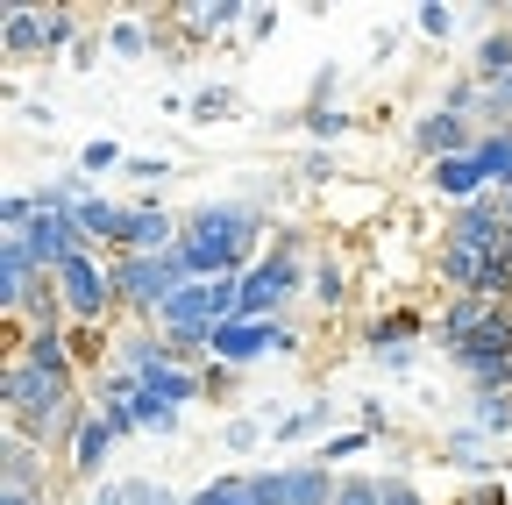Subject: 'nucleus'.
<instances>
[{"instance_id": "nucleus-28", "label": "nucleus", "mask_w": 512, "mask_h": 505, "mask_svg": "<svg viewBox=\"0 0 512 505\" xmlns=\"http://www.w3.org/2000/svg\"><path fill=\"white\" fill-rule=\"evenodd\" d=\"M150 43H157V22H143V15L107 22V57H150Z\"/></svg>"}, {"instance_id": "nucleus-30", "label": "nucleus", "mask_w": 512, "mask_h": 505, "mask_svg": "<svg viewBox=\"0 0 512 505\" xmlns=\"http://www.w3.org/2000/svg\"><path fill=\"white\" fill-rule=\"evenodd\" d=\"M185 505H256V491H249V470H228V477H207L200 491H192Z\"/></svg>"}, {"instance_id": "nucleus-1", "label": "nucleus", "mask_w": 512, "mask_h": 505, "mask_svg": "<svg viewBox=\"0 0 512 505\" xmlns=\"http://www.w3.org/2000/svg\"><path fill=\"white\" fill-rule=\"evenodd\" d=\"M264 207L256 200H200L192 214H178V257L192 278H242L264 257Z\"/></svg>"}, {"instance_id": "nucleus-5", "label": "nucleus", "mask_w": 512, "mask_h": 505, "mask_svg": "<svg viewBox=\"0 0 512 505\" xmlns=\"http://www.w3.org/2000/svg\"><path fill=\"white\" fill-rule=\"evenodd\" d=\"M50 278H57V299H64V313H72L79 328H107L114 313H121L107 249H79V257H64V264H57Z\"/></svg>"}, {"instance_id": "nucleus-53", "label": "nucleus", "mask_w": 512, "mask_h": 505, "mask_svg": "<svg viewBox=\"0 0 512 505\" xmlns=\"http://www.w3.org/2000/svg\"><path fill=\"white\" fill-rule=\"evenodd\" d=\"M43 505H57V498H43Z\"/></svg>"}, {"instance_id": "nucleus-48", "label": "nucleus", "mask_w": 512, "mask_h": 505, "mask_svg": "<svg viewBox=\"0 0 512 505\" xmlns=\"http://www.w3.org/2000/svg\"><path fill=\"white\" fill-rule=\"evenodd\" d=\"M128 178H143V185H157V178H171V157H128Z\"/></svg>"}, {"instance_id": "nucleus-50", "label": "nucleus", "mask_w": 512, "mask_h": 505, "mask_svg": "<svg viewBox=\"0 0 512 505\" xmlns=\"http://www.w3.org/2000/svg\"><path fill=\"white\" fill-rule=\"evenodd\" d=\"M93 505H128V484H93Z\"/></svg>"}, {"instance_id": "nucleus-13", "label": "nucleus", "mask_w": 512, "mask_h": 505, "mask_svg": "<svg viewBox=\"0 0 512 505\" xmlns=\"http://www.w3.org/2000/svg\"><path fill=\"white\" fill-rule=\"evenodd\" d=\"M420 335H434V321H427V313H413V306H384V313H370V321H363V349H370V356H384V349H420Z\"/></svg>"}, {"instance_id": "nucleus-47", "label": "nucleus", "mask_w": 512, "mask_h": 505, "mask_svg": "<svg viewBox=\"0 0 512 505\" xmlns=\"http://www.w3.org/2000/svg\"><path fill=\"white\" fill-rule=\"evenodd\" d=\"M384 505H427V491L413 477H384Z\"/></svg>"}, {"instance_id": "nucleus-15", "label": "nucleus", "mask_w": 512, "mask_h": 505, "mask_svg": "<svg viewBox=\"0 0 512 505\" xmlns=\"http://www.w3.org/2000/svg\"><path fill=\"white\" fill-rule=\"evenodd\" d=\"M491 313H498V306H491L484 292H463V299H441V306H434V342H441L448 356H456V349H463V342H470V335H477V328L491 321Z\"/></svg>"}, {"instance_id": "nucleus-39", "label": "nucleus", "mask_w": 512, "mask_h": 505, "mask_svg": "<svg viewBox=\"0 0 512 505\" xmlns=\"http://www.w3.org/2000/svg\"><path fill=\"white\" fill-rule=\"evenodd\" d=\"M335 505H384V477H363V470H349Z\"/></svg>"}, {"instance_id": "nucleus-11", "label": "nucleus", "mask_w": 512, "mask_h": 505, "mask_svg": "<svg viewBox=\"0 0 512 505\" xmlns=\"http://www.w3.org/2000/svg\"><path fill=\"white\" fill-rule=\"evenodd\" d=\"M171 249H178V214H164L157 200L128 207V235H121L114 257H171Z\"/></svg>"}, {"instance_id": "nucleus-31", "label": "nucleus", "mask_w": 512, "mask_h": 505, "mask_svg": "<svg viewBox=\"0 0 512 505\" xmlns=\"http://www.w3.org/2000/svg\"><path fill=\"white\" fill-rule=\"evenodd\" d=\"M363 449H377V434H363V427H335V434L313 449V463H328V470H335V463H356Z\"/></svg>"}, {"instance_id": "nucleus-51", "label": "nucleus", "mask_w": 512, "mask_h": 505, "mask_svg": "<svg viewBox=\"0 0 512 505\" xmlns=\"http://www.w3.org/2000/svg\"><path fill=\"white\" fill-rule=\"evenodd\" d=\"M0 505H43V491H15V484H0Z\"/></svg>"}, {"instance_id": "nucleus-17", "label": "nucleus", "mask_w": 512, "mask_h": 505, "mask_svg": "<svg viewBox=\"0 0 512 505\" xmlns=\"http://www.w3.org/2000/svg\"><path fill=\"white\" fill-rule=\"evenodd\" d=\"M427 178H434V193H441L448 207H470V200L491 193V171L477 164V150H470V157H441V164H427Z\"/></svg>"}, {"instance_id": "nucleus-32", "label": "nucleus", "mask_w": 512, "mask_h": 505, "mask_svg": "<svg viewBox=\"0 0 512 505\" xmlns=\"http://www.w3.org/2000/svg\"><path fill=\"white\" fill-rule=\"evenodd\" d=\"M185 114H192V129H207V121L235 114V86H200V93H185Z\"/></svg>"}, {"instance_id": "nucleus-44", "label": "nucleus", "mask_w": 512, "mask_h": 505, "mask_svg": "<svg viewBox=\"0 0 512 505\" xmlns=\"http://www.w3.org/2000/svg\"><path fill=\"white\" fill-rule=\"evenodd\" d=\"M448 505H505V484H498V477H491V484H463Z\"/></svg>"}, {"instance_id": "nucleus-49", "label": "nucleus", "mask_w": 512, "mask_h": 505, "mask_svg": "<svg viewBox=\"0 0 512 505\" xmlns=\"http://www.w3.org/2000/svg\"><path fill=\"white\" fill-rule=\"evenodd\" d=\"M278 356H306V335H299V321H278Z\"/></svg>"}, {"instance_id": "nucleus-46", "label": "nucleus", "mask_w": 512, "mask_h": 505, "mask_svg": "<svg viewBox=\"0 0 512 505\" xmlns=\"http://www.w3.org/2000/svg\"><path fill=\"white\" fill-rule=\"evenodd\" d=\"M377 370H384V377H413V370H420V349H384Z\"/></svg>"}, {"instance_id": "nucleus-37", "label": "nucleus", "mask_w": 512, "mask_h": 505, "mask_svg": "<svg viewBox=\"0 0 512 505\" xmlns=\"http://www.w3.org/2000/svg\"><path fill=\"white\" fill-rule=\"evenodd\" d=\"M292 178H299V185H313V193H328V185L342 178V171H335V150H306Z\"/></svg>"}, {"instance_id": "nucleus-40", "label": "nucleus", "mask_w": 512, "mask_h": 505, "mask_svg": "<svg viewBox=\"0 0 512 505\" xmlns=\"http://www.w3.org/2000/svg\"><path fill=\"white\" fill-rule=\"evenodd\" d=\"M100 57H107V29H86V36H79V50L64 57V72H93Z\"/></svg>"}, {"instance_id": "nucleus-19", "label": "nucleus", "mask_w": 512, "mask_h": 505, "mask_svg": "<svg viewBox=\"0 0 512 505\" xmlns=\"http://www.w3.org/2000/svg\"><path fill=\"white\" fill-rule=\"evenodd\" d=\"M484 264L491 257H477V249H463V242H434V285H441V299L477 292L484 285Z\"/></svg>"}, {"instance_id": "nucleus-2", "label": "nucleus", "mask_w": 512, "mask_h": 505, "mask_svg": "<svg viewBox=\"0 0 512 505\" xmlns=\"http://www.w3.org/2000/svg\"><path fill=\"white\" fill-rule=\"evenodd\" d=\"M0 399H8V427L50 449V441H57V427H64V406H72L79 392H72V385H57V377H43V370H29L22 356H8Z\"/></svg>"}, {"instance_id": "nucleus-43", "label": "nucleus", "mask_w": 512, "mask_h": 505, "mask_svg": "<svg viewBox=\"0 0 512 505\" xmlns=\"http://www.w3.org/2000/svg\"><path fill=\"white\" fill-rule=\"evenodd\" d=\"M128 505H185V498L164 491V484H150V477H128Z\"/></svg>"}, {"instance_id": "nucleus-38", "label": "nucleus", "mask_w": 512, "mask_h": 505, "mask_svg": "<svg viewBox=\"0 0 512 505\" xmlns=\"http://www.w3.org/2000/svg\"><path fill=\"white\" fill-rule=\"evenodd\" d=\"M349 413H356V427H363V434H377V441H384V434H392V406H384L377 392H363V399H356Z\"/></svg>"}, {"instance_id": "nucleus-36", "label": "nucleus", "mask_w": 512, "mask_h": 505, "mask_svg": "<svg viewBox=\"0 0 512 505\" xmlns=\"http://www.w3.org/2000/svg\"><path fill=\"white\" fill-rule=\"evenodd\" d=\"M79 171H86V178H100V171H128V157H121L114 136H93V143L79 150Z\"/></svg>"}, {"instance_id": "nucleus-24", "label": "nucleus", "mask_w": 512, "mask_h": 505, "mask_svg": "<svg viewBox=\"0 0 512 505\" xmlns=\"http://www.w3.org/2000/svg\"><path fill=\"white\" fill-rule=\"evenodd\" d=\"M470 72H477L484 86L512 79V22H491V29L477 36V50H470Z\"/></svg>"}, {"instance_id": "nucleus-9", "label": "nucleus", "mask_w": 512, "mask_h": 505, "mask_svg": "<svg viewBox=\"0 0 512 505\" xmlns=\"http://www.w3.org/2000/svg\"><path fill=\"white\" fill-rule=\"evenodd\" d=\"M441 242H463V249H477V257H505V207H498V193H484V200H470V207H448V228H441Z\"/></svg>"}, {"instance_id": "nucleus-14", "label": "nucleus", "mask_w": 512, "mask_h": 505, "mask_svg": "<svg viewBox=\"0 0 512 505\" xmlns=\"http://www.w3.org/2000/svg\"><path fill=\"white\" fill-rule=\"evenodd\" d=\"M441 463H456L470 484H491L505 463H498V441L491 434H477V427H448L441 434Z\"/></svg>"}, {"instance_id": "nucleus-27", "label": "nucleus", "mask_w": 512, "mask_h": 505, "mask_svg": "<svg viewBox=\"0 0 512 505\" xmlns=\"http://www.w3.org/2000/svg\"><path fill=\"white\" fill-rule=\"evenodd\" d=\"M434 107H448V114H463V121H477V129H484L491 93H484V79H477V72H463V79H448V86H441V100H434Z\"/></svg>"}, {"instance_id": "nucleus-16", "label": "nucleus", "mask_w": 512, "mask_h": 505, "mask_svg": "<svg viewBox=\"0 0 512 505\" xmlns=\"http://www.w3.org/2000/svg\"><path fill=\"white\" fill-rule=\"evenodd\" d=\"M0 50H8V65L50 57V8H8L0 15Z\"/></svg>"}, {"instance_id": "nucleus-6", "label": "nucleus", "mask_w": 512, "mask_h": 505, "mask_svg": "<svg viewBox=\"0 0 512 505\" xmlns=\"http://www.w3.org/2000/svg\"><path fill=\"white\" fill-rule=\"evenodd\" d=\"M249 491H256V505H335L342 477L306 456V463H278V470H249Z\"/></svg>"}, {"instance_id": "nucleus-26", "label": "nucleus", "mask_w": 512, "mask_h": 505, "mask_svg": "<svg viewBox=\"0 0 512 505\" xmlns=\"http://www.w3.org/2000/svg\"><path fill=\"white\" fill-rule=\"evenodd\" d=\"M463 427H477V434L505 441V434H512V392H470V413H463Z\"/></svg>"}, {"instance_id": "nucleus-3", "label": "nucleus", "mask_w": 512, "mask_h": 505, "mask_svg": "<svg viewBox=\"0 0 512 505\" xmlns=\"http://www.w3.org/2000/svg\"><path fill=\"white\" fill-rule=\"evenodd\" d=\"M107 264H114V299H121V313L136 328H157V313L192 285L178 249H171V257H107Z\"/></svg>"}, {"instance_id": "nucleus-42", "label": "nucleus", "mask_w": 512, "mask_h": 505, "mask_svg": "<svg viewBox=\"0 0 512 505\" xmlns=\"http://www.w3.org/2000/svg\"><path fill=\"white\" fill-rule=\"evenodd\" d=\"M200 377H207V399H235L242 392V370H228V363H200Z\"/></svg>"}, {"instance_id": "nucleus-4", "label": "nucleus", "mask_w": 512, "mask_h": 505, "mask_svg": "<svg viewBox=\"0 0 512 505\" xmlns=\"http://www.w3.org/2000/svg\"><path fill=\"white\" fill-rule=\"evenodd\" d=\"M313 292V257H285V249H264L242 271V321H285V306Z\"/></svg>"}, {"instance_id": "nucleus-34", "label": "nucleus", "mask_w": 512, "mask_h": 505, "mask_svg": "<svg viewBox=\"0 0 512 505\" xmlns=\"http://www.w3.org/2000/svg\"><path fill=\"white\" fill-rule=\"evenodd\" d=\"M264 434H271V427L256 420V413H235V420L221 427V449H228V456H256V449H264Z\"/></svg>"}, {"instance_id": "nucleus-7", "label": "nucleus", "mask_w": 512, "mask_h": 505, "mask_svg": "<svg viewBox=\"0 0 512 505\" xmlns=\"http://www.w3.org/2000/svg\"><path fill=\"white\" fill-rule=\"evenodd\" d=\"M264 356H278V321H221L207 335V363H228V370H256Z\"/></svg>"}, {"instance_id": "nucleus-12", "label": "nucleus", "mask_w": 512, "mask_h": 505, "mask_svg": "<svg viewBox=\"0 0 512 505\" xmlns=\"http://www.w3.org/2000/svg\"><path fill=\"white\" fill-rule=\"evenodd\" d=\"M0 484H15V491H43V498H50V449L8 427V441H0Z\"/></svg>"}, {"instance_id": "nucleus-29", "label": "nucleus", "mask_w": 512, "mask_h": 505, "mask_svg": "<svg viewBox=\"0 0 512 505\" xmlns=\"http://www.w3.org/2000/svg\"><path fill=\"white\" fill-rule=\"evenodd\" d=\"M477 164L491 171V193H512V129H491L477 143Z\"/></svg>"}, {"instance_id": "nucleus-25", "label": "nucleus", "mask_w": 512, "mask_h": 505, "mask_svg": "<svg viewBox=\"0 0 512 505\" xmlns=\"http://www.w3.org/2000/svg\"><path fill=\"white\" fill-rule=\"evenodd\" d=\"M356 121H363V114H349V107H299V114H292V129H299L313 150H328V143H342V136L356 129Z\"/></svg>"}, {"instance_id": "nucleus-21", "label": "nucleus", "mask_w": 512, "mask_h": 505, "mask_svg": "<svg viewBox=\"0 0 512 505\" xmlns=\"http://www.w3.org/2000/svg\"><path fill=\"white\" fill-rule=\"evenodd\" d=\"M320 313H342L349 299H356V278H349V264L335 257V249H320V257H313V292H306Z\"/></svg>"}, {"instance_id": "nucleus-52", "label": "nucleus", "mask_w": 512, "mask_h": 505, "mask_svg": "<svg viewBox=\"0 0 512 505\" xmlns=\"http://www.w3.org/2000/svg\"><path fill=\"white\" fill-rule=\"evenodd\" d=\"M498 207H505V235H512V193H498Z\"/></svg>"}, {"instance_id": "nucleus-10", "label": "nucleus", "mask_w": 512, "mask_h": 505, "mask_svg": "<svg viewBox=\"0 0 512 505\" xmlns=\"http://www.w3.org/2000/svg\"><path fill=\"white\" fill-rule=\"evenodd\" d=\"M484 143V129L477 121H463V114H448V107H427L420 121H413V150L427 157V164H441V157H470Z\"/></svg>"}, {"instance_id": "nucleus-20", "label": "nucleus", "mask_w": 512, "mask_h": 505, "mask_svg": "<svg viewBox=\"0 0 512 505\" xmlns=\"http://www.w3.org/2000/svg\"><path fill=\"white\" fill-rule=\"evenodd\" d=\"M143 392L150 399H164V406H192V399H207V377H200V363H157L150 377H143Z\"/></svg>"}, {"instance_id": "nucleus-45", "label": "nucleus", "mask_w": 512, "mask_h": 505, "mask_svg": "<svg viewBox=\"0 0 512 505\" xmlns=\"http://www.w3.org/2000/svg\"><path fill=\"white\" fill-rule=\"evenodd\" d=\"M242 36H249V43H271V36H278V8H249Z\"/></svg>"}, {"instance_id": "nucleus-23", "label": "nucleus", "mask_w": 512, "mask_h": 505, "mask_svg": "<svg viewBox=\"0 0 512 505\" xmlns=\"http://www.w3.org/2000/svg\"><path fill=\"white\" fill-rule=\"evenodd\" d=\"M335 413L342 406H328V399H306V406H292V413H278L271 420V441H328V427H335Z\"/></svg>"}, {"instance_id": "nucleus-8", "label": "nucleus", "mask_w": 512, "mask_h": 505, "mask_svg": "<svg viewBox=\"0 0 512 505\" xmlns=\"http://www.w3.org/2000/svg\"><path fill=\"white\" fill-rule=\"evenodd\" d=\"M15 356H22L29 370L57 377V385L86 392V370H79V356H72V328H15Z\"/></svg>"}, {"instance_id": "nucleus-18", "label": "nucleus", "mask_w": 512, "mask_h": 505, "mask_svg": "<svg viewBox=\"0 0 512 505\" xmlns=\"http://www.w3.org/2000/svg\"><path fill=\"white\" fill-rule=\"evenodd\" d=\"M242 22H249V0H192V8H178L185 43H214V36L242 29Z\"/></svg>"}, {"instance_id": "nucleus-22", "label": "nucleus", "mask_w": 512, "mask_h": 505, "mask_svg": "<svg viewBox=\"0 0 512 505\" xmlns=\"http://www.w3.org/2000/svg\"><path fill=\"white\" fill-rule=\"evenodd\" d=\"M107 456H114V427H107V420H100V406H93L86 434L72 441V456H64V463H72V477H79V484H93V477L107 470Z\"/></svg>"}, {"instance_id": "nucleus-33", "label": "nucleus", "mask_w": 512, "mask_h": 505, "mask_svg": "<svg viewBox=\"0 0 512 505\" xmlns=\"http://www.w3.org/2000/svg\"><path fill=\"white\" fill-rule=\"evenodd\" d=\"M178 420H185L178 406H164V399H150V392L136 385V427H143L150 441H164V434H178Z\"/></svg>"}, {"instance_id": "nucleus-35", "label": "nucleus", "mask_w": 512, "mask_h": 505, "mask_svg": "<svg viewBox=\"0 0 512 505\" xmlns=\"http://www.w3.org/2000/svg\"><path fill=\"white\" fill-rule=\"evenodd\" d=\"M456 8H448V0H420V8H413V29L427 36V43H441V36H456Z\"/></svg>"}, {"instance_id": "nucleus-41", "label": "nucleus", "mask_w": 512, "mask_h": 505, "mask_svg": "<svg viewBox=\"0 0 512 505\" xmlns=\"http://www.w3.org/2000/svg\"><path fill=\"white\" fill-rule=\"evenodd\" d=\"M335 93H342V65H320L313 86H306V107H342Z\"/></svg>"}]
</instances>
